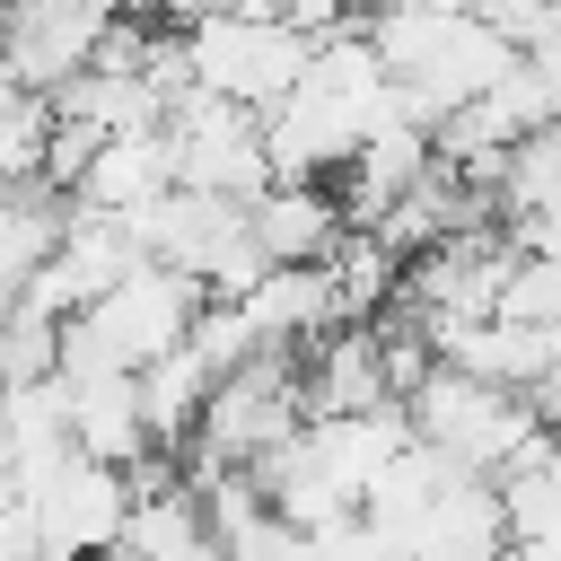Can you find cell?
Returning a JSON list of instances; mask_svg holds the SVG:
<instances>
[{
    "label": "cell",
    "mask_w": 561,
    "mask_h": 561,
    "mask_svg": "<svg viewBox=\"0 0 561 561\" xmlns=\"http://www.w3.org/2000/svg\"><path fill=\"white\" fill-rule=\"evenodd\" d=\"M307 430V377L298 359H245L210 386L202 421H193V473H254L272 465L289 438Z\"/></svg>",
    "instance_id": "obj_1"
},
{
    "label": "cell",
    "mask_w": 561,
    "mask_h": 561,
    "mask_svg": "<svg viewBox=\"0 0 561 561\" xmlns=\"http://www.w3.org/2000/svg\"><path fill=\"white\" fill-rule=\"evenodd\" d=\"M403 421H412L421 447H438L456 473H482V482L543 430L526 394H508V386H491V377H465V368H438V359H430V377L403 394Z\"/></svg>",
    "instance_id": "obj_2"
},
{
    "label": "cell",
    "mask_w": 561,
    "mask_h": 561,
    "mask_svg": "<svg viewBox=\"0 0 561 561\" xmlns=\"http://www.w3.org/2000/svg\"><path fill=\"white\" fill-rule=\"evenodd\" d=\"M184 53H193V88L202 96H228L245 114H272L298 88V70H307L316 44L280 9H219V18L184 26Z\"/></svg>",
    "instance_id": "obj_3"
},
{
    "label": "cell",
    "mask_w": 561,
    "mask_h": 561,
    "mask_svg": "<svg viewBox=\"0 0 561 561\" xmlns=\"http://www.w3.org/2000/svg\"><path fill=\"white\" fill-rule=\"evenodd\" d=\"M131 237H140V254L149 263H167L175 280H193L202 298H245L272 263H263V245H254V228H245V202H210V193H167L158 210H140L131 219Z\"/></svg>",
    "instance_id": "obj_4"
},
{
    "label": "cell",
    "mask_w": 561,
    "mask_h": 561,
    "mask_svg": "<svg viewBox=\"0 0 561 561\" xmlns=\"http://www.w3.org/2000/svg\"><path fill=\"white\" fill-rule=\"evenodd\" d=\"M167 140H175V193H210V202H263V193H272L263 114L184 88V96L167 105Z\"/></svg>",
    "instance_id": "obj_5"
},
{
    "label": "cell",
    "mask_w": 561,
    "mask_h": 561,
    "mask_svg": "<svg viewBox=\"0 0 561 561\" xmlns=\"http://www.w3.org/2000/svg\"><path fill=\"white\" fill-rule=\"evenodd\" d=\"M26 491V517H35V561H105L123 543V517H131V473L96 465V456H61L53 473L18 482Z\"/></svg>",
    "instance_id": "obj_6"
},
{
    "label": "cell",
    "mask_w": 561,
    "mask_h": 561,
    "mask_svg": "<svg viewBox=\"0 0 561 561\" xmlns=\"http://www.w3.org/2000/svg\"><path fill=\"white\" fill-rule=\"evenodd\" d=\"M237 307H245L263 359H307L324 333H342V298H333V272L324 263H272Z\"/></svg>",
    "instance_id": "obj_7"
},
{
    "label": "cell",
    "mask_w": 561,
    "mask_h": 561,
    "mask_svg": "<svg viewBox=\"0 0 561 561\" xmlns=\"http://www.w3.org/2000/svg\"><path fill=\"white\" fill-rule=\"evenodd\" d=\"M167 193H175V140H167V123H158V131H114V140H96L88 175L70 184V202L96 210V219H140V210H158Z\"/></svg>",
    "instance_id": "obj_8"
},
{
    "label": "cell",
    "mask_w": 561,
    "mask_h": 561,
    "mask_svg": "<svg viewBox=\"0 0 561 561\" xmlns=\"http://www.w3.org/2000/svg\"><path fill=\"white\" fill-rule=\"evenodd\" d=\"M298 377H307V421L403 403L394 377H386V342H377V324H342V333H324V342L298 359Z\"/></svg>",
    "instance_id": "obj_9"
},
{
    "label": "cell",
    "mask_w": 561,
    "mask_h": 561,
    "mask_svg": "<svg viewBox=\"0 0 561 561\" xmlns=\"http://www.w3.org/2000/svg\"><path fill=\"white\" fill-rule=\"evenodd\" d=\"M403 561H508V517H500V491L482 473H456L421 526L403 535Z\"/></svg>",
    "instance_id": "obj_10"
},
{
    "label": "cell",
    "mask_w": 561,
    "mask_h": 561,
    "mask_svg": "<svg viewBox=\"0 0 561 561\" xmlns=\"http://www.w3.org/2000/svg\"><path fill=\"white\" fill-rule=\"evenodd\" d=\"M245 228L263 263H333V245L351 237V210L333 184H272L263 202H245Z\"/></svg>",
    "instance_id": "obj_11"
},
{
    "label": "cell",
    "mask_w": 561,
    "mask_h": 561,
    "mask_svg": "<svg viewBox=\"0 0 561 561\" xmlns=\"http://www.w3.org/2000/svg\"><path fill=\"white\" fill-rule=\"evenodd\" d=\"M70 447L131 473L140 456H158L149 421H140V377H79L70 386Z\"/></svg>",
    "instance_id": "obj_12"
},
{
    "label": "cell",
    "mask_w": 561,
    "mask_h": 561,
    "mask_svg": "<svg viewBox=\"0 0 561 561\" xmlns=\"http://www.w3.org/2000/svg\"><path fill=\"white\" fill-rule=\"evenodd\" d=\"M491 491H500V517H508V552L561 543V438H552V430H535V438L491 473Z\"/></svg>",
    "instance_id": "obj_13"
},
{
    "label": "cell",
    "mask_w": 561,
    "mask_h": 561,
    "mask_svg": "<svg viewBox=\"0 0 561 561\" xmlns=\"http://www.w3.org/2000/svg\"><path fill=\"white\" fill-rule=\"evenodd\" d=\"M44 140H53V96H35L0 70V184L44 175Z\"/></svg>",
    "instance_id": "obj_14"
},
{
    "label": "cell",
    "mask_w": 561,
    "mask_h": 561,
    "mask_svg": "<svg viewBox=\"0 0 561 561\" xmlns=\"http://www.w3.org/2000/svg\"><path fill=\"white\" fill-rule=\"evenodd\" d=\"M500 316L561 333V272H552L543 254H517V272H508V289H500Z\"/></svg>",
    "instance_id": "obj_15"
},
{
    "label": "cell",
    "mask_w": 561,
    "mask_h": 561,
    "mask_svg": "<svg viewBox=\"0 0 561 561\" xmlns=\"http://www.w3.org/2000/svg\"><path fill=\"white\" fill-rule=\"evenodd\" d=\"M517 237V254H543L552 272H561V210H543V219H526V228H508Z\"/></svg>",
    "instance_id": "obj_16"
},
{
    "label": "cell",
    "mask_w": 561,
    "mask_h": 561,
    "mask_svg": "<svg viewBox=\"0 0 561 561\" xmlns=\"http://www.w3.org/2000/svg\"><path fill=\"white\" fill-rule=\"evenodd\" d=\"M105 561H140V552H123V543H114V552H105Z\"/></svg>",
    "instance_id": "obj_17"
}]
</instances>
